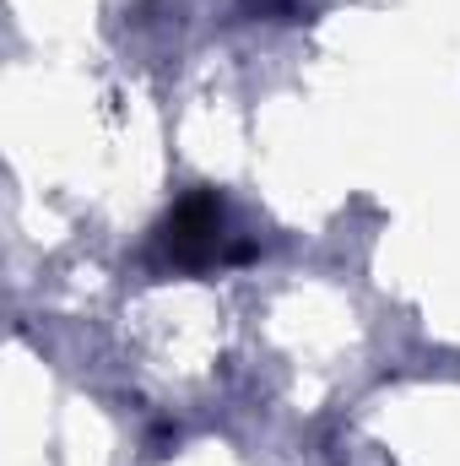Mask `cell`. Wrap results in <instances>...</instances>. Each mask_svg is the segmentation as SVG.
<instances>
[{"instance_id": "1", "label": "cell", "mask_w": 460, "mask_h": 466, "mask_svg": "<svg viewBox=\"0 0 460 466\" xmlns=\"http://www.w3.org/2000/svg\"><path fill=\"white\" fill-rule=\"evenodd\" d=\"M163 244H168V255H174L179 266H206V260H217V255H223V207H217L212 196H190V201L168 218Z\"/></svg>"}]
</instances>
